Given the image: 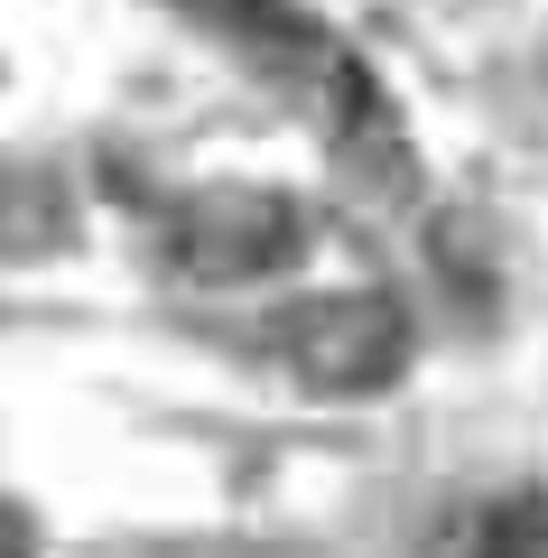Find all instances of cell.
<instances>
[{
  "mask_svg": "<svg viewBox=\"0 0 548 558\" xmlns=\"http://www.w3.org/2000/svg\"><path fill=\"white\" fill-rule=\"evenodd\" d=\"M428 558H548V484H502V494L447 502L428 521Z\"/></svg>",
  "mask_w": 548,
  "mask_h": 558,
  "instance_id": "obj_2",
  "label": "cell"
},
{
  "mask_svg": "<svg viewBox=\"0 0 548 558\" xmlns=\"http://www.w3.org/2000/svg\"><path fill=\"white\" fill-rule=\"evenodd\" d=\"M297 252V205H233L223 215V233L215 223H186V260L196 270H223V279H252V270H279V260Z\"/></svg>",
  "mask_w": 548,
  "mask_h": 558,
  "instance_id": "obj_3",
  "label": "cell"
},
{
  "mask_svg": "<svg viewBox=\"0 0 548 558\" xmlns=\"http://www.w3.org/2000/svg\"><path fill=\"white\" fill-rule=\"evenodd\" d=\"M297 373L316 381V391H391L400 373H410V317H400L381 289H363V299H334L326 317L297 336Z\"/></svg>",
  "mask_w": 548,
  "mask_h": 558,
  "instance_id": "obj_1",
  "label": "cell"
}]
</instances>
